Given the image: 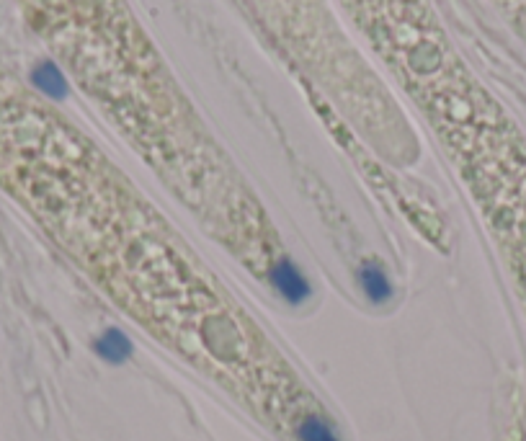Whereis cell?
<instances>
[{"label":"cell","instance_id":"obj_1","mask_svg":"<svg viewBox=\"0 0 526 441\" xmlns=\"http://www.w3.org/2000/svg\"><path fill=\"white\" fill-rule=\"evenodd\" d=\"M271 284L282 292V297L289 302V305H300V302L307 300V294H310L305 276L300 274L297 266L289 264L287 258L279 261V264L271 269Z\"/></svg>","mask_w":526,"mask_h":441},{"label":"cell","instance_id":"obj_2","mask_svg":"<svg viewBox=\"0 0 526 441\" xmlns=\"http://www.w3.org/2000/svg\"><path fill=\"white\" fill-rule=\"evenodd\" d=\"M359 284L361 289H364V294L369 297V302H374V305H385L392 297L390 279H387L385 269H382L377 261H367V264L361 266Z\"/></svg>","mask_w":526,"mask_h":441},{"label":"cell","instance_id":"obj_3","mask_svg":"<svg viewBox=\"0 0 526 441\" xmlns=\"http://www.w3.org/2000/svg\"><path fill=\"white\" fill-rule=\"evenodd\" d=\"M96 354L109 364H122V362H127L129 356H132V343H129V338L124 336L122 331H117V328H109V331H104L101 336H98Z\"/></svg>","mask_w":526,"mask_h":441},{"label":"cell","instance_id":"obj_4","mask_svg":"<svg viewBox=\"0 0 526 441\" xmlns=\"http://www.w3.org/2000/svg\"><path fill=\"white\" fill-rule=\"evenodd\" d=\"M297 436H300V441H341L338 431L333 429V423L320 416V413H310L297 426Z\"/></svg>","mask_w":526,"mask_h":441},{"label":"cell","instance_id":"obj_5","mask_svg":"<svg viewBox=\"0 0 526 441\" xmlns=\"http://www.w3.org/2000/svg\"><path fill=\"white\" fill-rule=\"evenodd\" d=\"M34 80H37V86L42 88L44 93H49V96H62L65 93V80H62L60 70L55 68V65H42V68L34 73Z\"/></svg>","mask_w":526,"mask_h":441}]
</instances>
